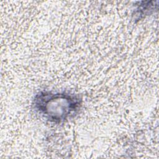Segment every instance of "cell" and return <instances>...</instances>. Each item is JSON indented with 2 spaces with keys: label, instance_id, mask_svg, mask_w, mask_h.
Returning <instances> with one entry per match:
<instances>
[{
  "label": "cell",
  "instance_id": "1",
  "mask_svg": "<svg viewBox=\"0 0 159 159\" xmlns=\"http://www.w3.org/2000/svg\"><path fill=\"white\" fill-rule=\"evenodd\" d=\"M83 103L78 94L65 92L42 91L33 99L35 111L47 120L60 124L74 117L80 111Z\"/></svg>",
  "mask_w": 159,
  "mask_h": 159
},
{
  "label": "cell",
  "instance_id": "2",
  "mask_svg": "<svg viewBox=\"0 0 159 159\" xmlns=\"http://www.w3.org/2000/svg\"><path fill=\"white\" fill-rule=\"evenodd\" d=\"M144 4H140L139 6H138L137 10V12L135 13V15L138 16V17H139V16H142L143 15H146L147 14L149 11L153 10V9L154 8L153 5H148V4H145V2H143Z\"/></svg>",
  "mask_w": 159,
  "mask_h": 159
}]
</instances>
